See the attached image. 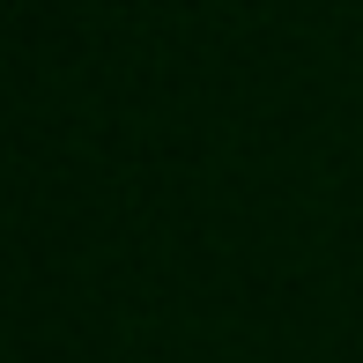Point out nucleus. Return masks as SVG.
Here are the masks:
<instances>
[]
</instances>
